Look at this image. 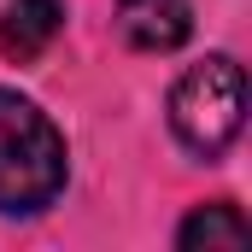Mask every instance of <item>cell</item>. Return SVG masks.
I'll return each instance as SVG.
<instances>
[{
    "instance_id": "obj_1",
    "label": "cell",
    "mask_w": 252,
    "mask_h": 252,
    "mask_svg": "<svg viewBox=\"0 0 252 252\" xmlns=\"http://www.w3.org/2000/svg\"><path fill=\"white\" fill-rule=\"evenodd\" d=\"M64 188V135L53 118L0 88V211L6 217H35Z\"/></svg>"
},
{
    "instance_id": "obj_2",
    "label": "cell",
    "mask_w": 252,
    "mask_h": 252,
    "mask_svg": "<svg viewBox=\"0 0 252 252\" xmlns=\"http://www.w3.org/2000/svg\"><path fill=\"white\" fill-rule=\"evenodd\" d=\"M247 124V70L229 59V53H211L205 64H188L170 88V129L176 141L199 153V158H217L235 147V135Z\"/></svg>"
},
{
    "instance_id": "obj_3",
    "label": "cell",
    "mask_w": 252,
    "mask_h": 252,
    "mask_svg": "<svg viewBox=\"0 0 252 252\" xmlns=\"http://www.w3.org/2000/svg\"><path fill=\"white\" fill-rule=\"evenodd\" d=\"M118 30L141 53H170L193 30V0H118Z\"/></svg>"
},
{
    "instance_id": "obj_4",
    "label": "cell",
    "mask_w": 252,
    "mask_h": 252,
    "mask_svg": "<svg viewBox=\"0 0 252 252\" xmlns=\"http://www.w3.org/2000/svg\"><path fill=\"white\" fill-rule=\"evenodd\" d=\"M59 24H64V6H59V0H12V6L0 12V53L18 59V64L41 59V53L53 47Z\"/></svg>"
},
{
    "instance_id": "obj_5",
    "label": "cell",
    "mask_w": 252,
    "mask_h": 252,
    "mask_svg": "<svg viewBox=\"0 0 252 252\" xmlns=\"http://www.w3.org/2000/svg\"><path fill=\"white\" fill-rule=\"evenodd\" d=\"M176 241L182 247H247L252 241V229H247V217H241V205H229V199H211V205H199L188 223L176 229Z\"/></svg>"
}]
</instances>
